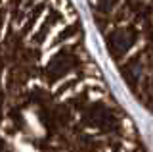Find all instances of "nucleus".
I'll return each instance as SVG.
<instances>
[{
	"instance_id": "obj_1",
	"label": "nucleus",
	"mask_w": 153,
	"mask_h": 152,
	"mask_svg": "<svg viewBox=\"0 0 153 152\" xmlns=\"http://www.w3.org/2000/svg\"><path fill=\"white\" fill-rule=\"evenodd\" d=\"M0 152H147L71 0H0Z\"/></svg>"
},
{
	"instance_id": "obj_2",
	"label": "nucleus",
	"mask_w": 153,
	"mask_h": 152,
	"mask_svg": "<svg viewBox=\"0 0 153 152\" xmlns=\"http://www.w3.org/2000/svg\"><path fill=\"white\" fill-rule=\"evenodd\" d=\"M88 8L123 83L153 114V0H88Z\"/></svg>"
}]
</instances>
